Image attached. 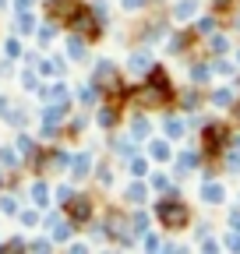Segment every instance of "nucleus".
<instances>
[{
	"mask_svg": "<svg viewBox=\"0 0 240 254\" xmlns=\"http://www.w3.org/2000/svg\"><path fill=\"white\" fill-rule=\"evenodd\" d=\"M180 131H184V124H180V120H166V134L170 138H180Z\"/></svg>",
	"mask_w": 240,
	"mask_h": 254,
	"instance_id": "obj_7",
	"label": "nucleus"
},
{
	"mask_svg": "<svg viewBox=\"0 0 240 254\" xmlns=\"http://www.w3.org/2000/svg\"><path fill=\"white\" fill-rule=\"evenodd\" d=\"M67 208H71V219L74 222H85L88 215H92V201H88V198H71Z\"/></svg>",
	"mask_w": 240,
	"mask_h": 254,
	"instance_id": "obj_2",
	"label": "nucleus"
},
{
	"mask_svg": "<svg viewBox=\"0 0 240 254\" xmlns=\"http://www.w3.org/2000/svg\"><path fill=\"white\" fill-rule=\"evenodd\" d=\"M124 4H127V7H138V4H141V0H124Z\"/></svg>",
	"mask_w": 240,
	"mask_h": 254,
	"instance_id": "obj_20",
	"label": "nucleus"
},
{
	"mask_svg": "<svg viewBox=\"0 0 240 254\" xmlns=\"http://www.w3.org/2000/svg\"><path fill=\"white\" fill-rule=\"evenodd\" d=\"M53 237H57V240H67V237H71V226H64V222H53Z\"/></svg>",
	"mask_w": 240,
	"mask_h": 254,
	"instance_id": "obj_6",
	"label": "nucleus"
},
{
	"mask_svg": "<svg viewBox=\"0 0 240 254\" xmlns=\"http://www.w3.org/2000/svg\"><path fill=\"white\" fill-rule=\"evenodd\" d=\"M99 120L110 127V124H117V113H113V110H103V113H99Z\"/></svg>",
	"mask_w": 240,
	"mask_h": 254,
	"instance_id": "obj_12",
	"label": "nucleus"
},
{
	"mask_svg": "<svg viewBox=\"0 0 240 254\" xmlns=\"http://www.w3.org/2000/svg\"><path fill=\"white\" fill-rule=\"evenodd\" d=\"M88 166H92V155H78L74 159V177H88Z\"/></svg>",
	"mask_w": 240,
	"mask_h": 254,
	"instance_id": "obj_5",
	"label": "nucleus"
},
{
	"mask_svg": "<svg viewBox=\"0 0 240 254\" xmlns=\"http://www.w3.org/2000/svg\"><path fill=\"white\" fill-rule=\"evenodd\" d=\"M237 120H240V106H237Z\"/></svg>",
	"mask_w": 240,
	"mask_h": 254,
	"instance_id": "obj_23",
	"label": "nucleus"
},
{
	"mask_svg": "<svg viewBox=\"0 0 240 254\" xmlns=\"http://www.w3.org/2000/svg\"><path fill=\"white\" fill-rule=\"evenodd\" d=\"M145 251H148V254H156V251H159V240L148 237V240H145Z\"/></svg>",
	"mask_w": 240,
	"mask_h": 254,
	"instance_id": "obj_15",
	"label": "nucleus"
},
{
	"mask_svg": "<svg viewBox=\"0 0 240 254\" xmlns=\"http://www.w3.org/2000/svg\"><path fill=\"white\" fill-rule=\"evenodd\" d=\"M152 155H156V159H166V155H170V148H166L163 141H156V145H152Z\"/></svg>",
	"mask_w": 240,
	"mask_h": 254,
	"instance_id": "obj_10",
	"label": "nucleus"
},
{
	"mask_svg": "<svg viewBox=\"0 0 240 254\" xmlns=\"http://www.w3.org/2000/svg\"><path fill=\"white\" fill-rule=\"evenodd\" d=\"M32 198H36L39 205H46V184H36V187H32Z\"/></svg>",
	"mask_w": 240,
	"mask_h": 254,
	"instance_id": "obj_9",
	"label": "nucleus"
},
{
	"mask_svg": "<svg viewBox=\"0 0 240 254\" xmlns=\"http://www.w3.org/2000/svg\"><path fill=\"white\" fill-rule=\"evenodd\" d=\"M71 254H88V251H85V247L78 244V247H71Z\"/></svg>",
	"mask_w": 240,
	"mask_h": 254,
	"instance_id": "obj_19",
	"label": "nucleus"
},
{
	"mask_svg": "<svg viewBox=\"0 0 240 254\" xmlns=\"http://www.w3.org/2000/svg\"><path fill=\"white\" fill-rule=\"evenodd\" d=\"M201 198H205L208 205H219V201H223V187H219V184H208V187H201Z\"/></svg>",
	"mask_w": 240,
	"mask_h": 254,
	"instance_id": "obj_4",
	"label": "nucleus"
},
{
	"mask_svg": "<svg viewBox=\"0 0 240 254\" xmlns=\"http://www.w3.org/2000/svg\"><path fill=\"white\" fill-rule=\"evenodd\" d=\"M226 244H230V247H233V251H240V237H230V240H226Z\"/></svg>",
	"mask_w": 240,
	"mask_h": 254,
	"instance_id": "obj_18",
	"label": "nucleus"
},
{
	"mask_svg": "<svg viewBox=\"0 0 240 254\" xmlns=\"http://www.w3.org/2000/svg\"><path fill=\"white\" fill-rule=\"evenodd\" d=\"M127 198H131V201H141V198H145V190H141V187H138V184H134V187H131V190H127Z\"/></svg>",
	"mask_w": 240,
	"mask_h": 254,
	"instance_id": "obj_13",
	"label": "nucleus"
},
{
	"mask_svg": "<svg viewBox=\"0 0 240 254\" xmlns=\"http://www.w3.org/2000/svg\"><path fill=\"white\" fill-rule=\"evenodd\" d=\"M177 14H180V18L194 14V0H184V4H177Z\"/></svg>",
	"mask_w": 240,
	"mask_h": 254,
	"instance_id": "obj_8",
	"label": "nucleus"
},
{
	"mask_svg": "<svg viewBox=\"0 0 240 254\" xmlns=\"http://www.w3.org/2000/svg\"><path fill=\"white\" fill-rule=\"evenodd\" d=\"M145 64H148L145 57H134V60H131V67H134V71H145Z\"/></svg>",
	"mask_w": 240,
	"mask_h": 254,
	"instance_id": "obj_16",
	"label": "nucleus"
},
{
	"mask_svg": "<svg viewBox=\"0 0 240 254\" xmlns=\"http://www.w3.org/2000/svg\"><path fill=\"white\" fill-rule=\"evenodd\" d=\"M159 219L166 222L170 230H177V226H184V222H187V208L180 201H163L159 205Z\"/></svg>",
	"mask_w": 240,
	"mask_h": 254,
	"instance_id": "obj_1",
	"label": "nucleus"
},
{
	"mask_svg": "<svg viewBox=\"0 0 240 254\" xmlns=\"http://www.w3.org/2000/svg\"><path fill=\"white\" fill-rule=\"evenodd\" d=\"M230 222H233V226H237V230H240V215H233V219H230Z\"/></svg>",
	"mask_w": 240,
	"mask_h": 254,
	"instance_id": "obj_21",
	"label": "nucleus"
},
{
	"mask_svg": "<svg viewBox=\"0 0 240 254\" xmlns=\"http://www.w3.org/2000/svg\"><path fill=\"white\" fill-rule=\"evenodd\" d=\"M0 163H4V166H14L18 159H14V152H7V148H4V152H0Z\"/></svg>",
	"mask_w": 240,
	"mask_h": 254,
	"instance_id": "obj_11",
	"label": "nucleus"
},
{
	"mask_svg": "<svg viewBox=\"0 0 240 254\" xmlns=\"http://www.w3.org/2000/svg\"><path fill=\"white\" fill-rule=\"evenodd\" d=\"M131 173H134V177L145 173V159H134V163H131Z\"/></svg>",
	"mask_w": 240,
	"mask_h": 254,
	"instance_id": "obj_14",
	"label": "nucleus"
},
{
	"mask_svg": "<svg viewBox=\"0 0 240 254\" xmlns=\"http://www.w3.org/2000/svg\"><path fill=\"white\" fill-rule=\"evenodd\" d=\"M216 4H219V7H226V4H230V0H216Z\"/></svg>",
	"mask_w": 240,
	"mask_h": 254,
	"instance_id": "obj_22",
	"label": "nucleus"
},
{
	"mask_svg": "<svg viewBox=\"0 0 240 254\" xmlns=\"http://www.w3.org/2000/svg\"><path fill=\"white\" fill-rule=\"evenodd\" d=\"M0 208H4V212H14L18 205H14V198H4V201H0Z\"/></svg>",
	"mask_w": 240,
	"mask_h": 254,
	"instance_id": "obj_17",
	"label": "nucleus"
},
{
	"mask_svg": "<svg viewBox=\"0 0 240 254\" xmlns=\"http://www.w3.org/2000/svg\"><path fill=\"white\" fill-rule=\"evenodd\" d=\"M223 141H226V127H208V131H205V148L208 152H219Z\"/></svg>",
	"mask_w": 240,
	"mask_h": 254,
	"instance_id": "obj_3",
	"label": "nucleus"
}]
</instances>
